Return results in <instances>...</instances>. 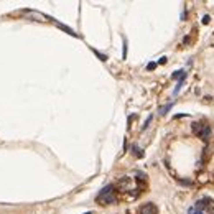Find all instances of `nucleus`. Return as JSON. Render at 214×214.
Wrapping results in <instances>:
<instances>
[{
  "label": "nucleus",
  "mask_w": 214,
  "mask_h": 214,
  "mask_svg": "<svg viewBox=\"0 0 214 214\" xmlns=\"http://www.w3.org/2000/svg\"><path fill=\"white\" fill-rule=\"evenodd\" d=\"M96 201L99 204H102V206L114 204V203H115V188H114L112 184H107V186H104V188L99 191Z\"/></svg>",
  "instance_id": "1"
},
{
  "label": "nucleus",
  "mask_w": 214,
  "mask_h": 214,
  "mask_svg": "<svg viewBox=\"0 0 214 214\" xmlns=\"http://www.w3.org/2000/svg\"><path fill=\"white\" fill-rule=\"evenodd\" d=\"M193 132L194 135H198L203 142H208L211 137V125L208 122H194L193 124Z\"/></svg>",
  "instance_id": "2"
},
{
  "label": "nucleus",
  "mask_w": 214,
  "mask_h": 214,
  "mask_svg": "<svg viewBox=\"0 0 214 214\" xmlns=\"http://www.w3.org/2000/svg\"><path fill=\"white\" fill-rule=\"evenodd\" d=\"M138 214H158V208L153 203H145L140 206Z\"/></svg>",
  "instance_id": "3"
},
{
  "label": "nucleus",
  "mask_w": 214,
  "mask_h": 214,
  "mask_svg": "<svg viewBox=\"0 0 214 214\" xmlns=\"http://www.w3.org/2000/svg\"><path fill=\"white\" fill-rule=\"evenodd\" d=\"M188 214H206V209H204L203 201L199 199V201L194 204V206H191V208L188 209Z\"/></svg>",
  "instance_id": "4"
},
{
  "label": "nucleus",
  "mask_w": 214,
  "mask_h": 214,
  "mask_svg": "<svg viewBox=\"0 0 214 214\" xmlns=\"http://www.w3.org/2000/svg\"><path fill=\"white\" fill-rule=\"evenodd\" d=\"M171 107H173V102H170V104H166V106L160 107V109H158V114H160V115H165V114H168L170 110H171Z\"/></svg>",
  "instance_id": "5"
},
{
  "label": "nucleus",
  "mask_w": 214,
  "mask_h": 214,
  "mask_svg": "<svg viewBox=\"0 0 214 214\" xmlns=\"http://www.w3.org/2000/svg\"><path fill=\"white\" fill-rule=\"evenodd\" d=\"M58 25V28H61V30H64L66 31V33H69V35L71 36H77V33L74 30H71V28H69V26H66V25H63V23H56Z\"/></svg>",
  "instance_id": "6"
},
{
  "label": "nucleus",
  "mask_w": 214,
  "mask_h": 214,
  "mask_svg": "<svg viewBox=\"0 0 214 214\" xmlns=\"http://www.w3.org/2000/svg\"><path fill=\"white\" fill-rule=\"evenodd\" d=\"M132 150H133V155H135V157H138V158H142V157H143V152L137 147V145H133Z\"/></svg>",
  "instance_id": "7"
},
{
  "label": "nucleus",
  "mask_w": 214,
  "mask_h": 214,
  "mask_svg": "<svg viewBox=\"0 0 214 214\" xmlns=\"http://www.w3.org/2000/svg\"><path fill=\"white\" fill-rule=\"evenodd\" d=\"M152 119H153V115H148V117H147V120H145V124L142 125V130H147V127L150 125V122H152Z\"/></svg>",
  "instance_id": "8"
},
{
  "label": "nucleus",
  "mask_w": 214,
  "mask_h": 214,
  "mask_svg": "<svg viewBox=\"0 0 214 214\" xmlns=\"http://www.w3.org/2000/svg\"><path fill=\"white\" fill-rule=\"evenodd\" d=\"M92 51L96 53V56H99V58H101V61H107V56H106V55H102V53H99L97 50H92Z\"/></svg>",
  "instance_id": "9"
},
{
  "label": "nucleus",
  "mask_w": 214,
  "mask_h": 214,
  "mask_svg": "<svg viewBox=\"0 0 214 214\" xmlns=\"http://www.w3.org/2000/svg\"><path fill=\"white\" fill-rule=\"evenodd\" d=\"M155 68H157V63H148V64H147L148 71H152V69H155Z\"/></svg>",
  "instance_id": "10"
},
{
  "label": "nucleus",
  "mask_w": 214,
  "mask_h": 214,
  "mask_svg": "<svg viewBox=\"0 0 214 214\" xmlns=\"http://www.w3.org/2000/svg\"><path fill=\"white\" fill-rule=\"evenodd\" d=\"M209 21H211V17H209V15H204L203 17V23H204V25H208Z\"/></svg>",
  "instance_id": "11"
},
{
  "label": "nucleus",
  "mask_w": 214,
  "mask_h": 214,
  "mask_svg": "<svg viewBox=\"0 0 214 214\" xmlns=\"http://www.w3.org/2000/svg\"><path fill=\"white\" fill-rule=\"evenodd\" d=\"M127 58V41L124 40V59Z\"/></svg>",
  "instance_id": "12"
},
{
  "label": "nucleus",
  "mask_w": 214,
  "mask_h": 214,
  "mask_svg": "<svg viewBox=\"0 0 214 214\" xmlns=\"http://www.w3.org/2000/svg\"><path fill=\"white\" fill-rule=\"evenodd\" d=\"M165 63H166V58H160V61H158V64H165Z\"/></svg>",
  "instance_id": "13"
},
{
  "label": "nucleus",
  "mask_w": 214,
  "mask_h": 214,
  "mask_svg": "<svg viewBox=\"0 0 214 214\" xmlns=\"http://www.w3.org/2000/svg\"><path fill=\"white\" fill-rule=\"evenodd\" d=\"M86 214H92V213H86Z\"/></svg>",
  "instance_id": "14"
}]
</instances>
